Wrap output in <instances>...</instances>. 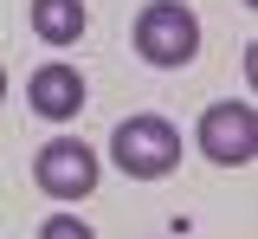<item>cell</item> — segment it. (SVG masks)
<instances>
[{
  "label": "cell",
  "mask_w": 258,
  "mask_h": 239,
  "mask_svg": "<svg viewBox=\"0 0 258 239\" xmlns=\"http://www.w3.org/2000/svg\"><path fill=\"white\" fill-rule=\"evenodd\" d=\"M200 155L207 162H220V168H245L258 155V110L245 97H220L200 110Z\"/></svg>",
  "instance_id": "cell-4"
},
{
  "label": "cell",
  "mask_w": 258,
  "mask_h": 239,
  "mask_svg": "<svg viewBox=\"0 0 258 239\" xmlns=\"http://www.w3.org/2000/svg\"><path fill=\"white\" fill-rule=\"evenodd\" d=\"M39 239H97V233L78 220V213H52V220L39 226Z\"/></svg>",
  "instance_id": "cell-7"
},
{
  "label": "cell",
  "mask_w": 258,
  "mask_h": 239,
  "mask_svg": "<svg viewBox=\"0 0 258 239\" xmlns=\"http://www.w3.org/2000/svg\"><path fill=\"white\" fill-rule=\"evenodd\" d=\"M110 162L129 181H161L181 168V130L168 116H123L110 130Z\"/></svg>",
  "instance_id": "cell-1"
},
{
  "label": "cell",
  "mask_w": 258,
  "mask_h": 239,
  "mask_svg": "<svg viewBox=\"0 0 258 239\" xmlns=\"http://www.w3.org/2000/svg\"><path fill=\"white\" fill-rule=\"evenodd\" d=\"M32 181H39L45 201H84V194H97V181H103V162H97L91 142L52 136L39 155H32Z\"/></svg>",
  "instance_id": "cell-3"
},
{
  "label": "cell",
  "mask_w": 258,
  "mask_h": 239,
  "mask_svg": "<svg viewBox=\"0 0 258 239\" xmlns=\"http://www.w3.org/2000/svg\"><path fill=\"white\" fill-rule=\"evenodd\" d=\"M136 52L155 71H181L200 58V20L187 0H149L136 13Z\"/></svg>",
  "instance_id": "cell-2"
},
{
  "label": "cell",
  "mask_w": 258,
  "mask_h": 239,
  "mask_svg": "<svg viewBox=\"0 0 258 239\" xmlns=\"http://www.w3.org/2000/svg\"><path fill=\"white\" fill-rule=\"evenodd\" d=\"M26 20H32V33L45 39V45H78V39H84V26H91L84 0H32Z\"/></svg>",
  "instance_id": "cell-6"
},
{
  "label": "cell",
  "mask_w": 258,
  "mask_h": 239,
  "mask_svg": "<svg viewBox=\"0 0 258 239\" xmlns=\"http://www.w3.org/2000/svg\"><path fill=\"white\" fill-rule=\"evenodd\" d=\"M26 103L45 116V123H71L78 110H84V71L64 65V58H52V65H39L26 78Z\"/></svg>",
  "instance_id": "cell-5"
},
{
  "label": "cell",
  "mask_w": 258,
  "mask_h": 239,
  "mask_svg": "<svg viewBox=\"0 0 258 239\" xmlns=\"http://www.w3.org/2000/svg\"><path fill=\"white\" fill-rule=\"evenodd\" d=\"M0 103H7V65H0Z\"/></svg>",
  "instance_id": "cell-8"
}]
</instances>
